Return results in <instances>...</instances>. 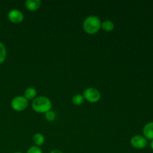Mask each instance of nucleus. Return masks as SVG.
Wrapping results in <instances>:
<instances>
[{
	"mask_svg": "<svg viewBox=\"0 0 153 153\" xmlns=\"http://www.w3.org/2000/svg\"><path fill=\"white\" fill-rule=\"evenodd\" d=\"M28 105V101L22 96L15 97L11 101V107L16 111H24Z\"/></svg>",
	"mask_w": 153,
	"mask_h": 153,
	"instance_id": "4",
	"label": "nucleus"
},
{
	"mask_svg": "<svg viewBox=\"0 0 153 153\" xmlns=\"http://www.w3.org/2000/svg\"><path fill=\"white\" fill-rule=\"evenodd\" d=\"M32 108L37 113H46L52 108V102L48 97L44 96L36 97L32 102Z\"/></svg>",
	"mask_w": 153,
	"mask_h": 153,
	"instance_id": "2",
	"label": "nucleus"
},
{
	"mask_svg": "<svg viewBox=\"0 0 153 153\" xmlns=\"http://www.w3.org/2000/svg\"><path fill=\"white\" fill-rule=\"evenodd\" d=\"M14 153H22V152H14Z\"/></svg>",
	"mask_w": 153,
	"mask_h": 153,
	"instance_id": "18",
	"label": "nucleus"
},
{
	"mask_svg": "<svg viewBox=\"0 0 153 153\" xmlns=\"http://www.w3.org/2000/svg\"><path fill=\"white\" fill-rule=\"evenodd\" d=\"M83 97L85 100H86L89 102L95 103L97 102L100 100L101 94H100V92L97 88H88L84 91Z\"/></svg>",
	"mask_w": 153,
	"mask_h": 153,
	"instance_id": "3",
	"label": "nucleus"
},
{
	"mask_svg": "<svg viewBox=\"0 0 153 153\" xmlns=\"http://www.w3.org/2000/svg\"><path fill=\"white\" fill-rule=\"evenodd\" d=\"M37 90L34 88H28L25 89V92H24V97L27 99L28 100H34L37 96Z\"/></svg>",
	"mask_w": 153,
	"mask_h": 153,
	"instance_id": "9",
	"label": "nucleus"
},
{
	"mask_svg": "<svg viewBox=\"0 0 153 153\" xmlns=\"http://www.w3.org/2000/svg\"><path fill=\"white\" fill-rule=\"evenodd\" d=\"M7 18L13 23H19L24 19V15L21 10L18 9H12L7 13Z\"/></svg>",
	"mask_w": 153,
	"mask_h": 153,
	"instance_id": "6",
	"label": "nucleus"
},
{
	"mask_svg": "<svg viewBox=\"0 0 153 153\" xmlns=\"http://www.w3.org/2000/svg\"><path fill=\"white\" fill-rule=\"evenodd\" d=\"M72 101H73V104L76 105H81L82 104H83L84 101H85V98H84L83 95L77 94L73 96Z\"/></svg>",
	"mask_w": 153,
	"mask_h": 153,
	"instance_id": "12",
	"label": "nucleus"
},
{
	"mask_svg": "<svg viewBox=\"0 0 153 153\" xmlns=\"http://www.w3.org/2000/svg\"><path fill=\"white\" fill-rule=\"evenodd\" d=\"M44 117L45 119H46V120L49 121V122H52V121L55 120V118H56V114H55V113L53 111L50 110L45 113Z\"/></svg>",
	"mask_w": 153,
	"mask_h": 153,
	"instance_id": "14",
	"label": "nucleus"
},
{
	"mask_svg": "<svg viewBox=\"0 0 153 153\" xmlns=\"http://www.w3.org/2000/svg\"><path fill=\"white\" fill-rule=\"evenodd\" d=\"M143 137L146 140H153V122L148 123L144 126L143 128Z\"/></svg>",
	"mask_w": 153,
	"mask_h": 153,
	"instance_id": "8",
	"label": "nucleus"
},
{
	"mask_svg": "<svg viewBox=\"0 0 153 153\" xmlns=\"http://www.w3.org/2000/svg\"><path fill=\"white\" fill-rule=\"evenodd\" d=\"M50 153H63V152H61V150H59V149H53L52 151H51Z\"/></svg>",
	"mask_w": 153,
	"mask_h": 153,
	"instance_id": "16",
	"label": "nucleus"
},
{
	"mask_svg": "<svg viewBox=\"0 0 153 153\" xmlns=\"http://www.w3.org/2000/svg\"><path fill=\"white\" fill-rule=\"evenodd\" d=\"M150 146L151 148H152V149L153 150V140L151 141V143H150Z\"/></svg>",
	"mask_w": 153,
	"mask_h": 153,
	"instance_id": "17",
	"label": "nucleus"
},
{
	"mask_svg": "<svg viewBox=\"0 0 153 153\" xmlns=\"http://www.w3.org/2000/svg\"><path fill=\"white\" fill-rule=\"evenodd\" d=\"M130 143L133 147L137 149H142L147 146V140L143 136L138 134L133 136L131 138Z\"/></svg>",
	"mask_w": 153,
	"mask_h": 153,
	"instance_id": "5",
	"label": "nucleus"
},
{
	"mask_svg": "<svg viewBox=\"0 0 153 153\" xmlns=\"http://www.w3.org/2000/svg\"><path fill=\"white\" fill-rule=\"evenodd\" d=\"M101 28L105 31L110 32V31H113L114 28V23L111 20H108H108H105L102 22Z\"/></svg>",
	"mask_w": 153,
	"mask_h": 153,
	"instance_id": "10",
	"label": "nucleus"
},
{
	"mask_svg": "<svg viewBox=\"0 0 153 153\" xmlns=\"http://www.w3.org/2000/svg\"><path fill=\"white\" fill-rule=\"evenodd\" d=\"M27 153H43V152L38 146H33L27 150Z\"/></svg>",
	"mask_w": 153,
	"mask_h": 153,
	"instance_id": "15",
	"label": "nucleus"
},
{
	"mask_svg": "<svg viewBox=\"0 0 153 153\" xmlns=\"http://www.w3.org/2000/svg\"><path fill=\"white\" fill-rule=\"evenodd\" d=\"M25 5L28 10L34 11L38 10L41 6V1L40 0H26L25 1Z\"/></svg>",
	"mask_w": 153,
	"mask_h": 153,
	"instance_id": "7",
	"label": "nucleus"
},
{
	"mask_svg": "<svg viewBox=\"0 0 153 153\" xmlns=\"http://www.w3.org/2000/svg\"><path fill=\"white\" fill-rule=\"evenodd\" d=\"M33 141L37 146H42L45 142V137L41 133H36L33 136Z\"/></svg>",
	"mask_w": 153,
	"mask_h": 153,
	"instance_id": "11",
	"label": "nucleus"
},
{
	"mask_svg": "<svg viewBox=\"0 0 153 153\" xmlns=\"http://www.w3.org/2000/svg\"><path fill=\"white\" fill-rule=\"evenodd\" d=\"M7 57V50L2 43L0 42V64H2L6 59Z\"/></svg>",
	"mask_w": 153,
	"mask_h": 153,
	"instance_id": "13",
	"label": "nucleus"
},
{
	"mask_svg": "<svg viewBox=\"0 0 153 153\" xmlns=\"http://www.w3.org/2000/svg\"><path fill=\"white\" fill-rule=\"evenodd\" d=\"M102 22L100 18L94 15H91L85 18L83 22V29L89 34H96L101 28Z\"/></svg>",
	"mask_w": 153,
	"mask_h": 153,
	"instance_id": "1",
	"label": "nucleus"
}]
</instances>
